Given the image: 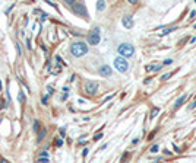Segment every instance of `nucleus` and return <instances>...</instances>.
Returning <instances> with one entry per match:
<instances>
[{
  "mask_svg": "<svg viewBox=\"0 0 196 163\" xmlns=\"http://www.w3.org/2000/svg\"><path fill=\"white\" fill-rule=\"evenodd\" d=\"M158 112H160V108H154V109H152V112H151V117L154 118V117L158 114Z\"/></svg>",
  "mask_w": 196,
  "mask_h": 163,
  "instance_id": "ddd939ff",
  "label": "nucleus"
},
{
  "mask_svg": "<svg viewBox=\"0 0 196 163\" xmlns=\"http://www.w3.org/2000/svg\"><path fill=\"white\" fill-rule=\"evenodd\" d=\"M161 69H163L161 64H148V66L145 67L146 71H160Z\"/></svg>",
  "mask_w": 196,
  "mask_h": 163,
  "instance_id": "1a4fd4ad",
  "label": "nucleus"
},
{
  "mask_svg": "<svg viewBox=\"0 0 196 163\" xmlns=\"http://www.w3.org/2000/svg\"><path fill=\"white\" fill-rule=\"evenodd\" d=\"M193 108H196V101H195V102H192V104H190V106H189V109H193Z\"/></svg>",
  "mask_w": 196,
  "mask_h": 163,
  "instance_id": "aec40b11",
  "label": "nucleus"
},
{
  "mask_svg": "<svg viewBox=\"0 0 196 163\" xmlns=\"http://www.w3.org/2000/svg\"><path fill=\"white\" fill-rule=\"evenodd\" d=\"M38 128H40V122H38V121H35V122H34V130H35V131H38Z\"/></svg>",
  "mask_w": 196,
  "mask_h": 163,
  "instance_id": "4468645a",
  "label": "nucleus"
},
{
  "mask_svg": "<svg viewBox=\"0 0 196 163\" xmlns=\"http://www.w3.org/2000/svg\"><path fill=\"white\" fill-rule=\"evenodd\" d=\"M82 154H83V156H87V154H88V148H85L83 152H82Z\"/></svg>",
  "mask_w": 196,
  "mask_h": 163,
  "instance_id": "a878e982",
  "label": "nucleus"
},
{
  "mask_svg": "<svg viewBox=\"0 0 196 163\" xmlns=\"http://www.w3.org/2000/svg\"><path fill=\"white\" fill-rule=\"evenodd\" d=\"M170 76H171V71H170V73H167V74H164V76H163L161 79H163V80H167V79H168Z\"/></svg>",
  "mask_w": 196,
  "mask_h": 163,
  "instance_id": "dca6fc26",
  "label": "nucleus"
},
{
  "mask_svg": "<svg viewBox=\"0 0 196 163\" xmlns=\"http://www.w3.org/2000/svg\"><path fill=\"white\" fill-rule=\"evenodd\" d=\"M111 67H110V66H103L101 69H100V74H101V76L103 77H110V76H111Z\"/></svg>",
  "mask_w": 196,
  "mask_h": 163,
  "instance_id": "6e6552de",
  "label": "nucleus"
},
{
  "mask_svg": "<svg viewBox=\"0 0 196 163\" xmlns=\"http://www.w3.org/2000/svg\"><path fill=\"white\" fill-rule=\"evenodd\" d=\"M2 163H9L7 160H5V159H2Z\"/></svg>",
  "mask_w": 196,
  "mask_h": 163,
  "instance_id": "bb28decb",
  "label": "nucleus"
},
{
  "mask_svg": "<svg viewBox=\"0 0 196 163\" xmlns=\"http://www.w3.org/2000/svg\"><path fill=\"white\" fill-rule=\"evenodd\" d=\"M98 89V83L97 82H87V84H85V90H87V93L89 95H94Z\"/></svg>",
  "mask_w": 196,
  "mask_h": 163,
  "instance_id": "423d86ee",
  "label": "nucleus"
},
{
  "mask_svg": "<svg viewBox=\"0 0 196 163\" xmlns=\"http://www.w3.org/2000/svg\"><path fill=\"white\" fill-rule=\"evenodd\" d=\"M186 99H187V95H183V96H180L177 101H176V104H174V108L177 109V108H180L181 106V104H185L186 102Z\"/></svg>",
  "mask_w": 196,
  "mask_h": 163,
  "instance_id": "9d476101",
  "label": "nucleus"
},
{
  "mask_svg": "<svg viewBox=\"0 0 196 163\" xmlns=\"http://www.w3.org/2000/svg\"><path fill=\"white\" fill-rule=\"evenodd\" d=\"M23 99H25V98H23V93H19V101L23 102Z\"/></svg>",
  "mask_w": 196,
  "mask_h": 163,
  "instance_id": "5701e85b",
  "label": "nucleus"
},
{
  "mask_svg": "<svg viewBox=\"0 0 196 163\" xmlns=\"http://www.w3.org/2000/svg\"><path fill=\"white\" fill-rule=\"evenodd\" d=\"M101 137H103V134L100 133V134H97V135L94 137V140H100V139H101Z\"/></svg>",
  "mask_w": 196,
  "mask_h": 163,
  "instance_id": "a211bd4d",
  "label": "nucleus"
},
{
  "mask_svg": "<svg viewBox=\"0 0 196 163\" xmlns=\"http://www.w3.org/2000/svg\"><path fill=\"white\" fill-rule=\"evenodd\" d=\"M65 130H66V128H60V134H62V137H65V134H66Z\"/></svg>",
  "mask_w": 196,
  "mask_h": 163,
  "instance_id": "412c9836",
  "label": "nucleus"
},
{
  "mask_svg": "<svg viewBox=\"0 0 196 163\" xmlns=\"http://www.w3.org/2000/svg\"><path fill=\"white\" fill-rule=\"evenodd\" d=\"M48 162V159H45V157H40V163H47Z\"/></svg>",
  "mask_w": 196,
  "mask_h": 163,
  "instance_id": "f3484780",
  "label": "nucleus"
},
{
  "mask_svg": "<svg viewBox=\"0 0 196 163\" xmlns=\"http://www.w3.org/2000/svg\"><path fill=\"white\" fill-rule=\"evenodd\" d=\"M47 156H48L47 152H43V153H41V157H45V159H47Z\"/></svg>",
  "mask_w": 196,
  "mask_h": 163,
  "instance_id": "b1692460",
  "label": "nucleus"
},
{
  "mask_svg": "<svg viewBox=\"0 0 196 163\" xmlns=\"http://www.w3.org/2000/svg\"><path fill=\"white\" fill-rule=\"evenodd\" d=\"M104 7H105V2H98L97 3V9L98 10H103Z\"/></svg>",
  "mask_w": 196,
  "mask_h": 163,
  "instance_id": "f8f14e48",
  "label": "nucleus"
},
{
  "mask_svg": "<svg viewBox=\"0 0 196 163\" xmlns=\"http://www.w3.org/2000/svg\"><path fill=\"white\" fill-rule=\"evenodd\" d=\"M171 63H173V60H171V58H167V60L164 61V64H171Z\"/></svg>",
  "mask_w": 196,
  "mask_h": 163,
  "instance_id": "6ab92c4d",
  "label": "nucleus"
},
{
  "mask_svg": "<svg viewBox=\"0 0 196 163\" xmlns=\"http://www.w3.org/2000/svg\"><path fill=\"white\" fill-rule=\"evenodd\" d=\"M44 135H45V131H43V133L40 134V137H38V140H43V139H44Z\"/></svg>",
  "mask_w": 196,
  "mask_h": 163,
  "instance_id": "4be33fe9",
  "label": "nucleus"
},
{
  "mask_svg": "<svg viewBox=\"0 0 196 163\" xmlns=\"http://www.w3.org/2000/svg\"><path fill=\"white\" fill-rule=\"evenodd\" d=\"M174 29H176V26H173V28H165V29H164V31L160 34V36H163V35H167V34H170L171 31H174Z\"/></svg>",
  "mask_w": 196,
  "mask_h": 163,
  "instance_id": "9b49d317",
  "label": "nucleus"
},
{
  "mask_svg": "<svg viewBox=\"0 0 196 163\" xmlns=\"http://www.w3.org/2000/svg\"><path fill=\"white\" fill-rule=\"evenodd\" d=\"M47 89H48V92H50V93H53V92H54V89H53V87H51V86H48V87H47Z\"/></svg>",
  "mask_w": 196,
  "mask_h": 163,
  "instance_id": "393cba45",
  "label": "nucleus"
},
{
  "mask_svg": "<svg viewBox=\"0 0 196 163\" xmlns=\"http://www.w3.org/2000/svg\"><path fill=\"white\" fill-rule=\"evenodd\" d=\"M195 28H196V25H195Z\"/></svg>",
  "mask_w": 196,
  "mask_h": 163,
  "instance_id": "cd10ccee",
  "label": "nucleus"
},
{
  "mask_svg": "<svg viewBox=\"0 0 196 163\" xmlns=\"http://www.w3.org/2000/svg\"><path fill=\"white\" fill-rule=\"evenodd\" d=\"M70 53L75 55V57H82L83 54H87L88 53V47L85 42H75V44H72V48H70Z\"/></svg>",
  "mask_w": 196,
  "mask_h": 163,
  "instance_id": "f03ea898",
  "label": "nucleus"
},
{
  "mask_svg": "<svg viewBox=\"0 0 196 163\" xmlns=\"http://www.w3.org/2000/svg\"><path fill=\"white\" fill-rule=\"evenodd\" d=\"M87 40H88V42L91 44V45H97L98 42H100V40H101V36H100V28H94L89 34H88V36H87Z\"/></svg>",
  "mask_w": 196,
  "mask_h": 163,
  "instance_id": "20e7f679",
  "label": "nucleus"
},
{
  "mask_svg": "<svg viewBox=\"0 0 196 163\" xmlns=\"http://www.w3.org/2000/svg\"><path fill=\"white\" fill-rule=\"evenodd\" d=\"M121 22H123L125 28H127V29L133 26V18H132L130 15H125V16H123V19H121Z\"/></svg>",
  "mask_w": 196,
  "mask_h": 163,
  "instance_id": "0eeeda50",
  "label": "nucleus"
},
{
  "mask_svg": "<svg viewBox=\"0 0 196 163\" xmlns=\"http://www.w3.org/2000/svg\"><path fill=\"white\" fill-rule=\"evenodd\" d=\"M158 152V146H152L151 147V153H157Z\"/></svg>",
  "mask_w": 196,
  "mask_h": 163,
  "instance_id": "2eb2a0df",
  "label": "nucleus"
},
{
  "mask_svg": "<svg viewBox=\"0 0 196 163\" xmlns=\"http://www.w3.org/2000/svg\"><path fill=\"white\" fill-rule=\"evenodd\" d=\"M114 67L120 71V73H125L127 69H129V64H127V60H125L123 57H117L114 60Z\"/></svg>",
  "mask_w": 196,
  "mask_h": 163,
  "instance_id": "39448f33",
  "label": "nucleus"
},
{
  "mask_svg": "<svg viewBox=\"0 0 196 163\" xmlns=\"http://www.w3.org/2000/svg\"><path fill=\"white\" fill-rule=\"evenodd\" d=\"M117 51H119V54L123 57V58H126V57H132V55H133L135 48H133L132 44H126V42H125V44H120V45H119Z\"/></svg>",
  "mask_w": 196,
  "mask_h": 163,
  "instance_id": "7ed1b4c3",
  "label": "nucleus"
},
{
  "mask_svg": "<svg viewBox=\"0 0 196 163\" xmlns=\"http://www.w3.org/2000/svg\"><path fill=\"white\" fill-rule=\"evenodd\" d=\"M66 3L72 6V10L75 12V13H78L79 16L82 18H88V10L87 7H85L83 3H79V2H73V0H66Z\"/></svg>",
  "mask_w": 196,
  "mask_h": 163,
  "instance_id": "f257e3e1",
  "label": "nucleus"
}]
</instances>
